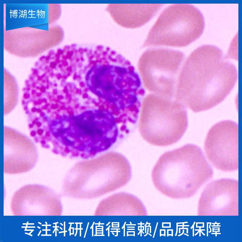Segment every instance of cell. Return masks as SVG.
Here are the masks:
<instances>
[{
  "label": "cell",
  "mask_w": 242,
  "mask_h": 242,
  "mask_svg": "<svg viewBox=\"0 0 242 242\" xmlns=\"http://www.w3.org/2000/svg\"><path fill=\"white\" fill-rule=\"evenodd\" d=\"M237 78L235 66L219 48L203 45L193 51L184 62L174 97L194 112L206 110L225 99Z\"/></svg>",
  "instance_id": "cell-1"
},
{
  "label": "cell",
  "mask_w": 242,
  "mask_h": 242,
  "mask_svg": "<svg viewBox=\"0 0 242 242\" xmlns=\"http://www.w3.org/2000/svg\"><path fill=\"white\" fill-rule=\"evenodd\" d=\"M138 129L143 139L150 144L165 146L178 141L188 126L185 106L173 100L154 94L143 100Z\"/></svg>",
  "instance_id": "cell-2"
},
{
  "label": "cell",
  "mask_w": 242,
  "mask_h": 242,
  "mask_svg": "<svg viewBox=\"0 0 242 242\" xmlns=\"http://www.w3.org/2000/svg\"><path fill=\"white\" fill-rule=\"evenodd\" d=\"M212 173L201 149L187 144L163 153L152 175L157 186L167 187L199 185L210 178Z\"/></svg>",
  "instance_id": "cell-3"
},
{
  "label": "cell",
  "mask_w": 242,
  "mask_h": 242,
  "mask_svg": "<svg viewBox=\"0 0 242 242\" xmlns=\"http://www.w3.org/2000/svg\"><path fill=\"white\" fill-rule=\"evenodd\" d=\"M204 26L203 15L195 7L189 4L172 5L159 17L143 46L184 47L199 38Z\"/></svg>",
  "instance_id": "cell-4"
},
{
  "label": "cell",
  "mask_w": 242,
  "mask_h": 242,
  "mask_svg": "<svg viewBox=\"0 0 242 242\" xmlns=\"http://www.w3.org/2000/svg\"><path fill=\"white\" fill-rule=\"evenodd\" d=\"M88 120L75 119L73 127L59 128L56 135L57 152L62 155L88 159L105 151L116 141L119 131L115 126L98 125Z\"/></svg>",
  "instance_id": "cell-5"
},
{
  "label": "cell",
  "mask_w": 242,
  "mask_h": 242,
  "mask_svg": "<svg viewBox=\"0 0 242 242\" xmlns=\"http://www.w3.org/2000/svg\"><path fill=\"white\" fill-rule=\"evenodd\" d=\"M184 57L180 51L165 48L146 51L138 63L143 86L153 94L172 99Z\"/></svg>",
  "instance_id": "cell-6"
},
{
  "label": "cell",
  "mask_w": 242,
  "mask_h": 242,
  "mask_svg": "<svg viewBox=\"0 0 242 242\" xmlns=\"http://www.w3.org/2000/svg\"><path fill=\"white\" fill-rule=\"evenodd\" d=\"M238 125L231 120H224L212 126L204 142L207 157L220 170H237L238 163Z\"/></svg>",
  "instance_id": "cell-7"
},
{
  "label": "cell",
  "mask_w": 242,
  "mask_h": 242,
  "mask_svg": "<svg viewBox=\"0 0 242 242\" xmlns=\"http://www.w3.org/2000/svg\"><path fill=\"white\" fill-rule=\"evenodd\" d=\"M4 145L5 173L27 172L35 165L38 158L36 148L25 135L11 128L4 127Z\"/></svg>",
  "instance_id": "cell-8"
},
{
  "label": "cell",
  "mask_w": 242,
  "mask_h": 242,
  "mask_svg": "<svg viewBox=\"0 0 242 242\" xmlns=\"http://www.w3.org/2000/svg\"><path fill=\"white\" fill-rule=\"evenodd\" d=\"M162 4H109L106 8L112 18L123 27L135 28L146 24L158 12Z\"/></svg>",
  "instance_id": "cell-9"
}]
</instances>
